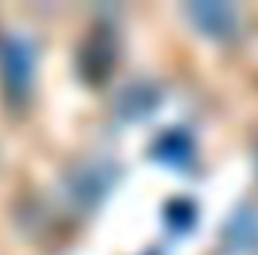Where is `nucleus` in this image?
Returning <instances> with one entry per match:
<instances>
[{
	"label": "nucleus",
	"instance_id": "20e7f679",
	"mask_svg": "<svg viewBox=\"0 0 258 255\" xmlns=\"http://www.w3.org/2000/svg\"><path fill=\"white\" fill-rule=\"evenodd\" d=\"M150 156L171 168H189L195 159V141L183 126H168L150 141Z\"/></svg>",
	"mask_w": 258,
	"mask_h": 255
},
{
	"label": "nucleus",
	"instance_id": "423d86ee",
	"mask_svg": "<svg viewBox=\"0 0 258 255\" xmlns=\"http://www.w3.org/2000/svg\"><path fill=\"white\" fill-rule=\"evenodd\" d=\"M222 237L231 249H240V252H249L258 246V213L252 204H240L231 219L222 225Z\"/></svg>",
	"mask_w": 258,
	"mask_h": 255
},
{
	"label": "nucleus",
	"instance_id": "0eeeda50",
	"mask_svg": "<svg viewBox=\"0 0 258 255\" xmlns=\"http://www.w3.org/2000/svg\"><path fill=\"white\" fill-rule=\"evenodd\" d=\"M156 102H159V93L150 81H132L117 96V114L123 120H138L150 108H156Z\"/></svg>",
	"mask_w": 258,
	"mask_h": 255
},
{
	"label": "nucleus",
	"instance_id": "f257e3e1",
	"mask_svg": "<svg viewBox=\"0 0 258 255\" xmlns=\"http://www.w3.org/2000/svg\"><path fill=\"white\" fill-rule=\"evenodd\" d=\"M36 51L18 33H0V87L9 102H24L33 84Z\"/></svg>",
	"mask_w": 258,
	"mask_h": 255
},
{
	"label": "nucleus",
	"instance_id": "f03ea898",
	"mask_svg": "<svg viewBox=\"0 0 258 255\" xmlns=\"http://www.w3.org/2000/svg\"><path fill=\"white\" fill-rule=\"evenodd\" d=\"M114 60H117V33L111 21H96L78 45V72L90 84H99L102 78H108Z\"/></svg>",
	"mask_w": 258,
	"mask_h": 255
},
{
	"label": "nucleus",
	"instance_id": "39448f33",
	"mask_svg": "<svg viewBox=\"0 0 258 255\" xmlns=\"http://www.w3.org/2000/svg\"><path fill=\"white\" fill-rule=\"evenodd\" d=\"M186 15L192 18V24L204 33H213V36H231L237 30V9L231 3H210V0H201V3H186L183 6Z\"/></svg>",
	"mask_w": 258,
	"mask_h": 255
},
{
	"label": "nucleus",
	"instance_id": "6e6552de",
	"mask_svg": "<svg viewBox=\"0 0 258 255\" xmlns=\"http://www.w3.org/2000/svg\"><path fill=\"white\" fill-rule=\"evenodd\" d=\"M192 219H195V204L189 198L177 195L165 204V222L171 228H186V225H192Z\"/></svg>",
	"mask_w": 258,
	"mask_h": 255
},
{
	"label": "nucleus",
	"instance_id": "7ed1b4c3",
	"mask_svg": "<svg viewBox=\"0 0 258 255\" xmlns=\"http://www.w3.org/2000/svg\"><path fill=\"white\" fill-rule=\"evenodd\" d=\"M114 177H117V165L111 159H105V156H84L75 168H69L66 192H69V198L75 204L90 207L111 189Z\"/></svg>",
	"mask_w": 258,
	"mask_h": 255
},
{
	"label": "nucleus",
	"instance_id": "1a4fd4ad",
	"mask_svg": "<svg viewBox=\"0 0 258 255\" xmlns=\"http://www.w3.org/2000/svg\"><path fill=\"white\" fill-rule=\"evenodd\" d=\"M144 255H159V252H156V249H147V252H144Z\"/></svg>",
	"mask_w": 258,
	"mask_h": 255
}]
</instances>
